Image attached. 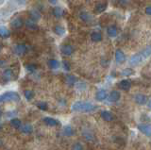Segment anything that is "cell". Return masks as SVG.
Masks as SVG:
<instances>
[{"instance_id":"obj_36","label":"cell","mask_w":151,"mask_h":150,"mask_svg":"<svg viewBox=\"0 0 151 150\" xmlns=\"http://www.w3.org/2000/svg\"><path fill=\"white\" fill-rule=\"evenodd\" d=\"M63 66L65 71H69V70H70V64H69L68 62H66V60H63Z\"/></svg>"},{"instance_id":"obj_38","label":"cell","mask_w":151,"mask_h":150,"mask_svg":"<svg viewBox=\"0 0 151 150\" xmlns=\"http://www.w3.org/2000/svg\"><path fill=\"white\" fill-rule=\"evenodd\" d=\"M145 13H146L147 15H150V14H151V8H150L149 6L145 9Z\"/></svg>"},{"instance_id":"obj_16","label":"cell","mask_w":151,"mask_h":150,"mask_svg":"<svg viewBox=\"0 0 151 150\" xmlns=\"http://www.w3.org/2000/svg\"><path fill=\"white\" fill-rule=\"evenodd\" d=\"M117 27L115 26H110L107 29V33L108 35L111 37V38H114L117 36Z\"/></svg>"},{"instance_id":"obj_20","label":"cell","mask_w":151,"mask_h":150,"mask_svg":"<svg viewBox=\"0 0 151 150\" xmlns=\"http://www.w3.org/2000/svg\"><path fill=\"white\" fill-rule=\"evenodd\" d=\"M29 15H30V19L33 21H37L41 18V13L37 10H31L29 11Z\"/></svg>"},{"instance_id":"obj_25","label":"cell","mask_w":151,"mask_h":150,"mask_svg":"<svg viewBox=\"0 0 151 150\" xmlns=\"http://www.w3.org/2000/svg\"><path fill=\"white\" fill-rule=\"evenodd\" d=\"M74 129L71 126H65L63 128V134L65 136H73L74 135Z\"/></svg>"},{"instance_id":"obj_44","label":"cell","mask_w":151,"mask_h":150,"mask_svg":"<svg viewBox=\"0 0 151 150\" xmlns=\"http://www.w3.org/2000/svg\"><path fill=\"white\" fill-rule=\"evenodd\" d=\"M0 51H1V46H0Z\"/></svg>"},{"instance_id":"obj_23","label":"cell","mask_w":151,"mask_h":150,"mask_svg":"<svg viewBox=\"0 0 151 150\" xmlns=\"http://www.w3.org/2000/svg\"><path fill=\"white\" fill-rule=\"evenodd\" d=\"M91 40L93 42H100L102 40V34L98 31H94L91 34Z\"/></svg>"},{"instance_id":"obj_24","label":"cell","mask_w":151,"mask_h":150,"mask_svg":"<svg viewBox=\"0 0 151 150\" xmlns=\"http://www.w3.org/2000/svg\"><path fill=\"white\" fill-rule=\"evenodd\" d=\"M79 17H80V19H81L82 21H84V22H89V21H91V19H92L90 13L87 12V11H81V12H80V14H79Z\"/></svg>"},{"instance_id":"obj_40","label":"cell","mask_w":151,"mask_h":150,"mask_svg":"<svg viewBox=\"0 0 151 150\" xmlns=\"http://www.w3.org/2000/svg\"><path fill=\"white\" fill-rule=\"evenodd\" d=\"M58 1H59V0H48V2L51 3V4H56Z\"/></svg>"},{"instance_id":"obj_15","label":"cell","mask_w":151,"mask_h":150,"mask_svg":"<svg viewBox=\"0 0 151 150\" xmlns=\"http://www.w3.org/2000/svg\"><path fill=\"white\" fill-rule=\"evenodd\" d=\"M120 97H121V95H120L119 92L112 91L110 93V95H109V100H110L111 102H117L118 100L120 99Z\"/></svg>"},{"instance_id":"obj_4","label":"cell","mask_w":151,"mask_h":150,"mask_svg":"<svg viewBox=\"0 0 151 150\" xmlns=\"http://www.w3.org/2000/svg\"><path fill=\"white\" fill-rule=\"evenodd\" d=\"M27 46L24 44H18L13 47V52L15 53L17 56H23L24 54L27 53Z\"/></svg>"},{"instance_id":"obj_27","label":"cell","mask_w":151,"mask_h":150,"mask_svg":"<svg viewBox=\"0 0 151 150\" xmlns=\"http://www.w3.org/2000/svg\"><path fill=\"white\" fill-rule=\"evenodd\" d=\"M77 82V78H76L75 76H72V75H69V76L66 77V83L70 86H73L74 84Z\"/></svg>"},{"instance_id":"obj_6","label":"cell","mask_w":151,"mask_h":150,"mask_svg":"<svg viewBox=\"0 0 151 150\" xmlns=\"http://www.w3.org/2000/svg\"><path fill=\"white\" fill-rule=\"evenodd\" d=\"M60 51L64 56H71L74 52V48H73V46L70 44H63V45H61Z\"/></svg>"},{"instance_id":"obj_26","label":"cell","mask_w":151,"mask_h":150,"mask_svg":"<svg viewBox=\"0 0 151 150\" xmlns=\"http://www.w3.org/2000/svg\"><path fill=\"white\" fill-rule=\"evenodd\" d=\"M53 15L57 18H60L63 15V10L60 7H57L53 10Z\"/></svg>"},{"instance_id":"obj_11","label":"cell","mask_w":151,"mask_h":150,"mask_svg":"<svg viewBox=\"0 0 151 150\" xmlns=\"http://www.w3.org/2000/svg\"><path fill=\"white\" fill-rule=\"evenodd\" d=\"M115 60L118 63H122L126 60V55L124 54L122 50L118 49L115 52Z\"/></svg>"},{"instance_id":"obj_17","label":"cell","mask_w":151,"mask_h":150,"mask_svg":"<svg viewBox=\"0 0 151 150\" xmlns=\"http://www.w3.org/2000/svg\"><path fill=\"white\" fill-rule=\"evenodd\" d=\"M9 36H11V32L7 27L0 26V37L1 38H9Z\"/></svg>"},{"instance_id":"obj_9","label":"cell","mask_w":151,"mask_h":150,"mask_svg":"<svg viewBox=\"0 0 151 150\" xmlns=\"http://www.w3.org/2000/svg\"><path fill=\"white\" fill-rule=\"evenodd\" d=\"M118 87L123 91H129L131 87V83L129 80H127V79H123V80H121L118 83Z\"/></svg>"},{"instance_id":"obj_2","label":"cell","mask_w":151,"mask_h":150,"mask_svg":"<svg viewBox=\"0 0 151 150\" xmlns=\"http://www.w3.org/2000/svg\"><path fill=\"white\" fill-rule=\"evenodd\" d=\"M20 95L16 92H6L0 95V103L1 102H8V101H20Z\"/></svg>"},{"instance_id":"obj_10","label":"cell","mask_w":151,"mask_h":150,"mask_svg":"<svg viewBox=\"0 0 151 150\" xmlns=\"http://www.w3.org/2000/svg\"><path fill=\"white\" fill-rule=\"evenodd\" d=\"M134 99H135V102L139 105H145V103L147 102V97H146V95H143V93H138V95H136Z\"/></svg>"},{"instance_id":"obj_31","label":"cell","mask_w":151,"mask_h":150,"mask_svg":"<svg viewBox=\"0 0 151 150\" xmlns=\"http://www.w3.org/2000/svg\"><path fill=\"white\" fill-rule=\"evenodd\" d=\"M134 74V71L130 68H127V69H124L122 72V75L125 77H129V76H132V75Z\"/></svg>"},{"instance_id":"obj_30","label":"cell","mask_w":151,"mask_h":150,"mask_svg":"<svg viewBox=\"0 0 151 150\" xmlns=\"http://www.w3.org/2000/svg\"><path fill=\"white\" fill-rule=\"evenodd\" d=\"M25 97L27 98V100H28V101H30L33 97H34V93H33L32 91H30V90H27V91H25Z\"/></svg>"},{"instance_id":"obj_8","label":"cell","mask_w":151,"mask_h":150,"mask_svg":"<svg viewBox=\"0 0 151 150\" xmlns=\"http://www.w3.org/2000/svg\"><path fill=\"white\" fill-rule=\"evenodd\" d=\"M108 7V3L107 2H103V3H97L96 7H94V12L96 14H99V13H102L103 11H105V10Z\"/></svg>"},{"instance_id":"obj_43","label":"cell","mask_w":151,"mask_h":150,"mask_svg":"<svg viewBox=\"0 0 151 150\" xmlns=\"http://www.w3.org/2000/svg\"><path fill=\"white\" fill-rule=\"evenodd\" d=\"M1 115H2V112H1V110H0V117H1Z\"/></svg>"},{"instance_id":"obj_32","label":"cell","mask_w":151,"mask_h":150,"mask_svg":"<svg viewBox=\"0 0 151 150\" xmlns=\"http://www.w3.org/2000/svg\"><path fill=\"white\" fill-rule=\"evenodd\" d=\"M141 54L143 55V57L145 58V60L147 59L150 56V47H149V46H147L146 48H145L143 51H141Z\"/></svg>"},{"instance_id":"obj_21","label":"cell","mask_w":151,"mask_h":150,"mask_svg":"<svg viewBox=\"0 0 151 150\" xmlns=\"http://www.w3.org/2000/svg\"><path fill=\"white\" fill-rule=\"evenodd\" d=\"M54 32L58 36H63L65 33V29L63 27H61L60 25H57L54 27Z\"/></svg>"},{"instance_id":"obj_19","label":"cell","mask_w":151,"mask_h":150,"mask_svg":"<svg viewBox=\"0 0 151 150\" xmlns=\"http://www.w3.org/2000/svg\"><path fill=\"white\" fill-rule=\"evenodd\" d=\"M47 64H48L49 68L52 69V70H56V69H58L60 67V62L57 60H54V59L49 60L48 62H47Z\"/></svg>"},{"instance_id":"obj_12","label":"cell","mask_w":151,"mask_h":150,"mask_svg":"<svg viewBox=\"0 0 151 150\" xmlns=\"http://www.w3.org/2000/svg\"><path fill=\"white\" fill-rule=\"evenodd\" d=\"M25 26L28 30H37L38 29V25L31 19H27L25 22Z\"/></svg>"},{"instance_id":"obj_5","label":"cell","mask_w":151,"mask_h":150,"mask_svg":"<svg viewBox=\"0 0 151 150\" xmlns=\"http://www.w3.org/2000/svg\"><path fill=\"white\" fill-rule=\"evenodd\" d=\"M13 78V72L12 69H6L4 70L3 73H2V81L3 83H7L9 81H11Z\"/></svg>"},{"instance_id":"obj_29","label":"cell","mask_w":151,"mask_h":150,"mask_svg":"<svg viewBox=\"0 0 151 150\" xmlns=\"http://www.w3.org/2000/svg\"><path fill=\"white\" fill-rule=\"evenodd\" d=\"M21 130H22L23 133L29 134V133H31L32 131H33V128H32V126H30V125H25V126H22Z\"/></svg>"},{"instance_id":"obj_42","label":"cell","mask_w":151,"mask_h":150,"mask_svg":"<svg viewBox=\"0 0 151 150\" xmlns=\"http://www.w3.org/2000/svg\"><path fill=\"white\" fill-rule=\"evenodd\" d=\"M16 1H18V2H20V3H23L25 0H16Z\"/></svg>"},{"instance_id":"obj_3","label":"cell","mask_w":151,"mask_h":150,"mask_svg":"<svg viewBox=\"0 0 151 150\" xmlns=\"http://www.w3.org/2000/svg\"><path fill=\"white\" fill-rule=\"evenodd\" d=\"M144 60H145V58L143 57V55L141 54V52L140 53H137V54L133 55L130 58V60H129V64L132 65V66H137V65H139V64H141L142 62H143Z\"/></svg>"},{"instance_id":"obj_22","label":"cell","mask_w":151,"mask_h":150,"mask_svg":"<svg viewBox=\"0 0 151 150\" xmlns=\"http://www.w3.org/2000/svg\"><path fill=\"white\" fill-rule=\"evenodd\" d=\"M44 122L49 126H55L58 125V121L54 118H51V117H45V118H44Z\"/></svg>"},{"instance_id":"obj_35","label":"cell","mask_w":151,"mask_h":150,"mask_svg":"<svg viewBox=\"0 0 151 150\" xmlns=\"http://www.w3.org/2000/svg\"><path fill=\"white\" fill-rule=\"evenodd\" d=\"M73 150H83V146L81 144L77 143L73 145Z\"/></svg>"},{"instance_id":"obj_41","label":"cell","mask_w":151,"mask_h":150,"mask_svg":"<svg viewBox=\"0 0 151 150\" xmlns=\"http://www.w3.org/2000/svg\"><path fill=\"white\" fill-rule=\"evenodd\" d=\"M4 60H0V66H3V64H4Z\"/></svg>"},{"instance_id":"obj_1","label":"cell","mask_w":151,"mask_h":150,"mask_svg":"<svg viewBox=\"0 0 151 150\" xmlns=\"http://www.w3.org/2000/svg\"><path fill=\"white\" fill-rule=\"evenodd\" d=\"M96 109H97V107L96 105H93L92 103H89V102H82V101H77L76 103H74L72 106V111H74L90 112Z\"/></svg>"},{"instance_id":"obj_18","label":"cell","mask_w":151,"mask_h":150,"mask_svg":"<svg viewBox=\"0 0 151 150\" xmlns=\"http://www.w3.org/2000/svg\"><path fill=\"white\" fill-rule=\"evenodd\" d=\"M107 92L105 90H99L97 93H96V100L97 101H103L105 100L107 98Z\"/></svg>"},{"instance_id":"obj_33","label":"cell","mask_w":151,"mask_h":150,"mask_svg":"<svg viewBox=\"0 0 151 150\" xmlns=\"http://www.w3.org/2000/svg\"><path fill=\"white\" fill-rule=\"evenodd\" d=\"M37 107L42 111H46L47 108H48V105H47L46 102H40V103H38V104H37Z\"/></svg>"},{"instance_id":"obj_13","label":"cell","mask_w":151,"mask_h":150,"mask_svg":"<svg viewBox=\"0 0 151 150\" xmlns=\"http://www.w3.org/2000/svg\"><path fill=\"white\" fill-rule=\"evenodd\" d=\"M138 128L141 131L142 133L145 134L147 137H150V133H151V128H150V126L148 125H139L138 126Z\"/></svg>"},{"instance_id":"obj_14","label":"cell","mask_w":151,"mask_h":150,"mask_svg":"<svg viewBox=\"0 0 151 150\" xmlns=\"http://www.w3.org/2000/svg\"><path fill=\"white\" fill-rule=\"evenodd\" d=\"M101 117L105 121H108V122L112 121L113 119H114V115H113L111 112L109 111H103L101 112Z\"/></svg>"},{"instance_id":"obj_7","label":"cell","mask_w":151,"mask_h":150,"mask_svg":"<svg viewBox=\"0 0 151 150\" xmlns=\"http://www.w3.org/2000/svg\"><path fill=\"white\" fill-rule=\"evenodd\" d=\"M24 25V22L21 18L19 17H14L13 19L11 21V26L13 27L14 29H21Z\"/></svg>"},{"instance_id":"obj_39","label":"cell","mask_w":151,"mask_h":150,"mask_svg":"<svg viewBox=\"0 0 151 150\" xmlns=\"http://www.w3.org/2000/svg\"><path fill=\"white\" fill-rule=\"evenodd\" d=\"M77 87H78V89L80 88L81 90H83V89H85V84H84V83H79Z\"/></svg>"},{"instance_id":"obj_34","label":"cell","mask_w":151,"mask_h":150,"mask_svg":"<svg viewBox=\"0 0 151 150\" xmlns=\"http://www.w3.org/2000/svg\"><path fill=\"white\" fill-rule=\"evenodd\" d=\"M27 70L28 72H34L35 70L37 69V66L35 64H27V66H26Z\"/></svg>"},{"instance_id":"obj_37","label":"cell","mask_w":151,"mask_h":150,"mask_svg":"<svg viewBox=\"0 0 151 150\" xmlns=\"http://www.w3.org/2000/svg\"><path fill=\"white\" fill-rule=\"evenodd\" d=\"M121 6H126L127 4V0H117Z\"/></svg>"},{"instance_id":"obj_28","label":"cell","mask_w":151,"mask_h":150,"mask_svg":"<svg viewBox=\"0 0 151 150\" xmlns=\"http://www.w3.org/2000/svg\"><path fill=\"white\" fill-rule=\"evenodd\" d=\"M11 125L13 126V128H19L20 126H22V123H21V120L18 119V118H12L11 120Z\"/></svg>"}]
</instances>
